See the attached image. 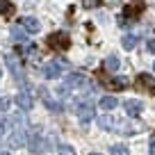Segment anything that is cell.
Returning a JSON list of instances; mask_svg holds the SVG:
<instances>
[{
  "mask_svg": "<svg viewBox=\"0 0 155 155\" xmlns=\"http://www.w3.org/2000/svg\"><path fill=\"white\" fill-rule=\"evenodd\" d=\"M48 46L53 50H66L68 46H71V39H68L66 32H53L48 37Z\"/></svg>",
  "mask_w": 155,
  "mask_h": 155,
  "instance_id": "cell-1",
  "label": "cell"
},
{
  "mask_svg": "<svg viewBox=\"0 0 155 155\" xmlns=\"http://www.w3.org/2000/svg\"><path fill=\"white\" fill-rule=\"evenodd\" d=\"M75 112H78V119L82 123H89L91 119H96V107H94L91 103H78Z\"/></svg>",
  "mask_w": 155,
  "mask_h": 155,
  "instance_id": "cell-2",
  "label": "cell"
},
{
  "mask_svg": "<svg viewBox=\"0 0 155 155\" xmlns=\"http://www.w3.org/2000/svg\"><path fill=\"white\" fill-rule=\"evenodd\" d=\"M64 66H66V59H55V62H48L44 66V78H48V80L59 78V73H62Z\"/></svg>",
  "mask_w": 155,
  "mask_h": 155,
  "instance_id": "cell-3",
  "label": "cell"
},
{
  "mask_svg": "<svg viewBox=\"0 0 155 155\" xmlns=\"http://www.w3.org/2000/svg\"><path fill=\"white\" fill-rule=\"evenodd\" d=\"M25 141H28V132L23 128H14L9 135V146L12 148H21V146H25Z\"/></svg>",
  "mask_w": 155,
  "mask_h": 155,
  "instance_id": "cell-4",
  "label": "cell"
},
{
  "mask_svg": "<svg viewBox=\"0 0 155 155\" xmlns=\"http://www.w3.org/2000/svg\"><path fill=\"white\" fill-rule=\"evenodd\" d=\"M137 84H139V89H144V91L155 94V78L150 75V73H139V75H137Z\"/></svg>",
  "mask_w": 155,
  "mask_h": 155,
  "instance_id": "cell-5",
  "label": "cell"
},
{
  "mask_svg": "<svg viewBox=\"0 0 155 155\" xmlns=\"http://www.w3.org/2000/svg\"><path fill=\"white\" fill-rule=\"evenodd\" d=\"M141 12H144V2H141V0H132L130 5L126 7V14H123L126 18H121V25H123V21H128V18H137Z\"/></svg>",
  "mask_w": 155,
  "mask_h": 155,
  "instance_id": "cell-6",
  "label": "cell"
},
{
  "mask_svg": "<svg viewBox=\"0 0 155 155\" xmlns=\"http://www.w3.org/2000/svg\"><path fill=\"white\" fill-rule=\"evenodd\" d=\"M18 25L25 30V32H30V34H37L39 30H41V23H39L34 16H23V18L18 21Z\"/></svg>",
  "mask_w": 155,
  "mask_h": 155,
  "instance_id": "cell-7",
  "label": "cell"
},
{
  "mask_svg": "<svg viewBox=\"0 0 155 155\" xmlns=\"http://www.w3.org/2000/svg\"><path fill=\"white\" fill-rule=\"evenodd\" d=\"M28 148L32 150V153H44V150L48 148V144H46L44 137H28Z\"/></svg>",
  "mask_w": 155,
  "mask_h": 155,
  "instance_id": "cell-8",
  "label": "cell"
},
{
  "mask_svg": "<svg viewBox=\"0 0 155 155\" xmlns=\"http://www.w3.org/2000/svg\"><path fill=\"white\" fill-rule=\"evenodd\" d=\"M123 110H126L128 116H139L141 110H144V103L141 101H126L123 103Z\"/></svg>",
  "mask_w": 155,
  "mask_h": 155,
  "instance_id": "cell-9",
  "label": "cell"
},
{
  "mask_svg": "<svg viewBox=\"0 0 155 155\" xmlns=\"http://www.w3.org/2000/svg\"><path fill=\"white\" fill-rule=\"evenodd\" d=\"M84 82H87V78L82 75V73H68L66 75V87H84Z\"/></svg>",
  "mask_w": 155,
  "mask_h": 155,
  "instance_id": "cell-10",
  "label": "cell"
},
{
  "mask_svg": "<svg viewBox=\"0 0 155 155\" xmlns=\"http://www.w3.org/2000/svg\"><path fill=\"white\" fill-rule=\"evenodd\" d=\"M98 126H101L103 130H119L116 119H114V116H110V114H103L101 119H98Z\"/></svg>",
  "mask_w": 155,
  "mask_h": 155,
  "instance_id": "cell-11",
  "label": "cell"
},
{
  "mask_svg": "<svg viewBox=\"0 0 155 155\" xmlns=\"http://www.w3.org/2000/svg\"><path fill=\"white\" fill-rule=\"evenodd\" d=\"M7 64H9L12 73L16 75V80H18V82H23V73H21V62L14 57V55H7Z\"/></svg>",
  "mask_w": 155,
  "mask_h": 155,
  "instance_id": "cell-12",
  "label": "cell"
},
{
  "mask_svg": "<svg viewBox=\"0 0 155 155\" xmlns=\"http://www.w3.org/2000/svg\"><path fill=\"white\" fill-rule=\"evenodd\" d=\"M105 87L114 89V91H123V89L128 87V80H126V78H112V80L105 82Z\"/></svg>",
  "mask_w": 155,
  "mask_h": 155,
  "instance_id": "cell-13",
  "label": "cell"
},
{
  "mask_svg": "<svg viewBox=\"0 0 155 155\" xmlns=\"http://www.w3.org/2000/svg\"><path fill=\"white\" fill-rule=\"evenodd\" d=\"M16 105H18L21 110H30V107H32V96H30L28 91H21L18 96H16Z\"/></svg>",
  "mask_w": 155,
  "mask_h": 155,
  "instance_id": "cell-14",
  "label": "cell"
},
{
  "mask_svg": "<svg viewBox=\"0 0 155 155\" xmlns=\"http://www.w3.org/2000/svg\"><path fill=\"white\" fill-rule=\"evenodd\" d=\"M98 105H101L105 112H110V110H114V107L119 105V101H116L114 96H103L101 101H98Z\"/></svg>",
  "mask_w": 155,
  "mask_h": 155,
  "instance_id": "cell-15",
  "label": "cell"
},
{
  "mask_svg": "<svg viewBox=\"0 0 155 155\" xmlns=\"http://www.w3.org/2000/svg\"><path fill=\"white\" fill-rule=\"evenodd\" d=\"M12 37H14V41H18V44H25V41H28V32H25L21 25L12 28Z\"/></svg>",
  "mask_w": 155,
  "mask_h": 155,
  "instance_id": "cell-16",
  "label": "cell"
},
{
  "mask_svg": "<svg viewBox=\"0 0 155 155\" xmlns=\"http://www.w3.org/2000/svg\"><path fill=\"white\" fill-rule=\"evenodd\" d=\"M137 41H139V37H137V34H126V37L121 39V46H123L126 50H132V48L137 46Z\"/></svg>",
  "mask_w": 155,
  "mask_h": 155,
  "instance_id": "cell-17",
  "label": "cell"
},
{
  "mask_svg": "<svg viewBox=\"0 0 155 155\" xmlns=\"http://www.w3.org/2000/svg\"><path fill=\"white\" fill-rule=\"evenodd\" d=\"M119 66H121V62H119V57L116 55H110V57L105 59V71H119Z\"/></svg>",
  "mask_w": 155,
  "mask_h": 155,
  "instance_id": "cell-18",
  "label": "cell"
},
{
  "mask_svg": "<svg viewBox=\"0 0 155 155\" xmlns=\"http://www.w3.org/2000/svg\"><path fill=\"white\" fill-rule=\"evenodd\" d=\"M110 155H128L126 144H114V146L110 148Z\"/></svg>",
  "mask_w": 155,
  "mask_h": 155,
  "instance_id": "cell-19",
  "label": "cell"
},
{
  "mask_svg": "<svg viewBox=\"0 0 155 155\" xmlns=\"http://www.w3.org/2000/svg\"><path fill=\"white\" fill-rule=\"evenodd\" d=\"M103 5V0H82V7L84 9H96V7Z\"/></svg>",
  "mask_w": 155,
  "mask_h": 155,
  "instance_id": "cell-20",
  "label": "cell"
},
{
  "mask_svg": "<svg viewBox=\"0 0 155 155\" xmlns=\"http://www.w3.org/2000/svg\"><path fill=\"white\" fill-rule=\"evenodd\" d=\"M57 153L59 155H75V150H73V146H68V144H62L57 148Z\"/></svg>",
  "mask_w": 155,
  "mask_h": 155,
  "instance_id": "cell-21",
  "label": "cell"
},
{
  "mask_svg": "<svg viewBox=\"0 0 155 155\" xmlns=\"http://www.w3.org/2000/svg\"><path fill=\"white\" fill-rule=\"evenodd\" d=\"M7 12H12V2L9 0H0V14H7Z\"/></svg>",
  "mask_w": 155,
  "mask_h": 155,
  "instance_id": "cell-22",
  "label": "cell"
},
{
  "mask_svg": "<svg viewBox=\"0 0 155 155\" xmlns=\"http://www.w3.org/2000/svg\"><path fill=\"white\" fill-rule=\"evenodd\" d=\"M46 107H48V110H55V112H59V110H62V105H59V103H53V101H48V98H46Z\"/></svg>",
  "mask_w": 155,
  "mask_h": 155,
  "instance_id": "cell-23",
  "label": "cell"
},
{
  "mask_svg": "<svg viewBox=\"0 0 155 155\" xmlns=\"http://www.w3.org/2000/svg\"><path fill=\"white\" fill-rule=\"evenodd\" d=\"M9 98H5V96H0V112H5V110H9Z\"/></svg>",
  "mask_w": 155,
  "mask_h": 155,
  "instance_id": "cell-24",
  "label": "cell"
},
{
  "mask_svg": "<svg viewBox=\"0 0 155 155\" xmlns=\"http://www.w3.org/2000/svg\"><path fill=\"white\" fill-rule=\"evenodd\" d=\"M146 48H148V50H150V53H155V39H150L148 44H146Z\"/></svg>",
  "mask_w": 155,
  "mask_h": 155,
  "instance_id": "cell-25",
  "label": "cell"
},
{
  "mask_svg": "<svg viewBox=\"0 0 155 155\" xmlns=\"http://www.w3.org/2000/svg\"><path fill=\"white\" fill-rule=\"evenodd\" d=\"M5 128H7V123L2 121V119H0V137H2V132H5Z\"/></svg>",
  "mask_w": 155,
  "mask_h": 155,
  "instance_id": "cell-26",
  "label": "cell"
},
{
  "mask_svg": "<svg viewBox=\"0 0 155 155\" xmlns=\"http://www.w3.org/2000/svg\"><path fill=\"white\" fill-rule=\"evenodd\" d=\"M150 153L155 155V137H153V139H150Z\"/></svg>",
  "mask_w": 155,
  "mask_h": 155,
  "instance_id": "cell-27",
  "label": "cell"
},
{
  "mask_svg": "<svg viewBox=\"0 0 155 155\" xmlns=\"http://www.w3.org/2000/svg\"><path fill=\"white\" fill-rule=\"evenodd\" d=\"M0 155H9V153H7V150H2V153H0Z\"/></svg>",
  "mask_w": 155,
  "mask_h": 155,
  "instance_id": "cell-28",
  "label": "cell"
},
{
  "mask_svg": "<svg viewBox=\"0 0 155 155\" xmlns=\"http://www.w3.org/2000/svg\"><path fill=\"white\" fill-rule=\"evenodd\" d=\"M0 75H2V68H0Z\"/></svg>",
  "mask_w": 155,
  "mask_h": 155,
  "instance_id": "cell-29",
  "label": "cell"
},
{
  "mask_svg": "<svg viewBox=\"0 0 155 155\" xmlns=\"http://www.w3.org/2000/svg\"><path fill=\"white\" fill-rule=\"evenodd\" d=\"M153 71H155V64H153Z\"/></svg>",
  "mask_w": 155,
  "mask_h": 155,
  "instance_id": "cell-30",
  "label": "cell"
},
{
  "mask_svg": "<svg viewBox=\"0 0 155 155\" xmlns=\"http://www.w3.org/2000/svg\"><path fill=\"white\" fill-rule=\"evenodd\" d=\"M91 155H98V153H91Z\"/></svg>",
  "mask_w": 155,
  "mask_h": 155,
  "instance_id": "cell-31",
  "label": "cell"
}]
</instances>
